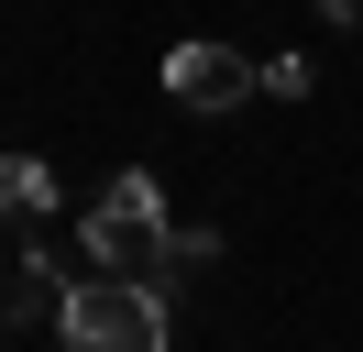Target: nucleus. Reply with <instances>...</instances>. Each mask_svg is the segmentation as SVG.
<instances>
[{
  "label": "nucleus",
  "instance_id": "f257e3e1",
  "mask_svg": "<svg viewBox=\"0 0 363 352\" xmlns=\"http://www.w3.org/2000/svg\"><path fill=\"white\" fill-rule=\"evenodd\" d=\"M55 330H67V352H165V286L143 275H77L67 308H55Z\"/></svg>",
  "mask_w": 363,
  "mask_h": 352
},
{
  "label": "nucleus",
  "instance_id": "f03ea898",
  "mask_svg": "<svg viewBox=\"0 0 363 352\" xmlns=\"http://www.w3.org/2000/svg\"><path fill=\"white\" fill-rule=\"evenodd\" d=\"M165 187L155 176H111V187L89 198V264H111V275H143L155 286L165 275Z\"/></svg>",
  "mask_w": 363,
  "mask_h": 352
},
{
  "label": "nucleus",
  "instance_id": "7ed1b4c3",
  "mask_svg": "<svg viewBox=\"0 0 363 352\" xmlns=\"http://www.w3.org/2000/svg\"><path fill=\"white\" fill-rule=\"evenodd\" d=\"M253 88H264V66H242L231 44H177L165 55V99H187V110H242Z\"/></svg>",
  "mask_w": 363,
  "mask_h": 352
},
{
  "label": "nucleus",
  "instance_id": "20e7f679",
  "mask_svg": "<svg viewBox=\"0 0 363 352\" xmlns=\"http://www.w3.org/2000/svg\"><path fill=\"white\" fill-rule=\"evenodd\" d=\"M45 198H55L45 154H0V231H11V220H45Z\"/></svg>",
  "mask_w": 363,
  "mask_h": 352
},
{
  "label": "nucleus",
  "instance_id": "39448f33",
  "mask_svg": "<svg viewBox=\"0 0 363 352\" xmlns=\"http://www.w3.org/2000/svg\"><path fill=\"white\" fill-rule=\"evenodd\" d=\"M264 99H308V55H275L264 66Z\"/></svg>",
  "mask_w": 363,
  "mask_h": 352
},
{
  "label": "nucleus",
  "instance_id": "423d86ee",
  "mask_svg": "<svg viewBox=\"0 0 363 352\" xmlns=\"http://www.w3.org/2000/svg\"><path fill=\"white\" fill-rule=\"evenodd\" d=\"M319 11H330V22H363V0H319Z\"/></svg>",
  "mask_w": 363,
  "mask_h": 352
}]
</instances>
